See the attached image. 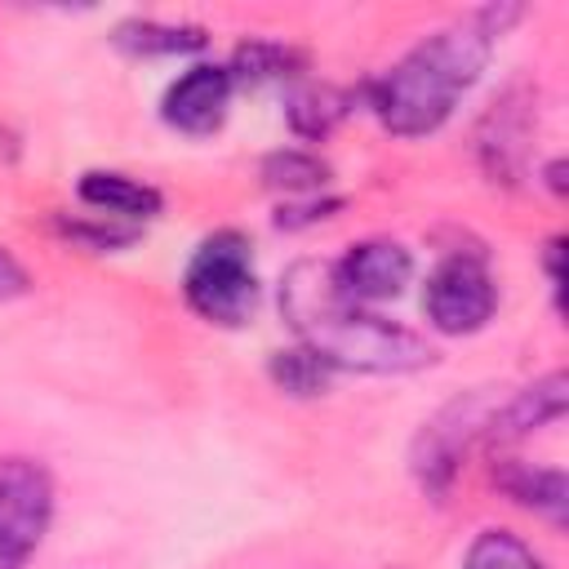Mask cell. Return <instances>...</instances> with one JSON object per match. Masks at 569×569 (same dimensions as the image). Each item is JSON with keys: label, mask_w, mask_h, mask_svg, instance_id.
I'll return each mask as SVG.
<instances>
[{"label": "cell", "mask_w": 569, "mask_h": 569, "mask_svg": "<svg viewBox=\"0 0 569 569\" xmlns=\"http://www.w3.org/2000/svg\"><path fill=\"white\" fill-rule=\"evenodd\" d=\"M520 4H485L458 22L436 27L413 49H405L382 76L365 80V107L391 138H427L445 129L458 102L485 76L493 44L507 36L511 22H520Z\"/></svg>", "instance_id": "1"}, {"label": "cell", "mask_w": 569, "mask_h": 569, "mask_svg": "<svg viewBox=\"0 0 569 569\" xmlns=\"http://www.w3.org/2000/svg\"><path fill=\"white\" fill-rule=\"evenodd\" d=\"M280 316L298 347L320 356L333 373H373V378H400L436 365V347L382 316L378 307H365L347 298L333 284L329 258H298L280 276Z\"/></svg>", "instance_id": "2"}, {"label": "cell", "mask_w": 569, "mask_h": 569, "mask_svg": "<svg viewBox=\"0 0 569 569\" xmlns=\"http://www.w3.org/2000/svg\"><path fill=\"white\" fill-rule=\"evenodd\" d=\"M258 298L262 280L253 262V240L236 227L209 231L182 267V302L191 307V316L213 329H244L258 311Z\"/></svg>", "instance_id": "3"}, {"label": "cell", "mask_w": 569, "mask_h": 569, "mask_svg": "<svg viewBox=\"0 0 569 569\" xmlns=\"http://www.w3.org/2000/svg\"><path fill=\"white\" fill-rule=\"evenodd\" d=\"M53 471L31 453L0 458V569H27L53 525Z\"/></svg>", "instance_id": "4"}, {"label": "cell", "mask_w": 569, "mask_h": 569, "mask_svg": "<svg viewBox=\"0 0 569 569\" xmlns=\"http://www.w3.org/2000/svg\"><path fill=\"white\" fill-rule=\"evenodd\" d=\"M498 311V280L480 249L445 253L422 284V316L445 338L480 333Z\"/></svg>", "instance_id": "5"}, {"label": "cell", "mask_w": 569, "mask_h": 569, "mask_svg": "<svg viewBox=\"0 0 569 569\" xmlns=\"http://www.w3.org/2000/svg\"><path fill=\"white\" fill-rule=\"evenodd\" d=\"M493 396L485 391H467L449 405H440L422 431L413 436V449H409V467L422 485V493H431L436 502L449 498L458 471H462V458L471 453L476 440H485V427H489V413H493Z\"/></svg>", "instance_id": "6"}, {"label": "cell", "mask_w": 569, "mask_h": 569, "mask_svg": "<svg viewBox=\"0 0 569 569\" xmlns=\"http://www.w3.org/2000/svg\"><path fill=\"white\" fill-rule=\"evenodd\" d=\"M329 271L347 298L378 307V302L400 298L405 284L413 280V253L391 236H365L347 244L338 258H329Z\"/></svg>", "instance_id": "7"}, {"label": "cell", "mask_w": 569, "mask_h": 569, "mask_svg": "<svg viewBox=\"0 0 569 569\" xmlns=\"http://www.w3.org/2000/svg\"><path fill=\"white\" fill-rule=\"evenodd\" d=\"M529 138H533V93L511 84L476 124V160L489 182L511 187L525 173L529 160Z\"/></svg>", "instance_id": "8"}, {"label": "cell", "mask_w": 569, "mask_h": 569, "mask_svg": "<svg viewBox=\"0 0 569 569\" xmlns=\"http://www.w3.org/2000/svg\"><path fill=\"white\" fill-rule=\"evenodd\" d=\"M231 98H236V84H231V71L222 62H191L187 71H178L169 80V89L160 98V120L173 133L209 138L222 129Z\"/></svg>", "instance_id": "9"}, {"label": "cell", "mask_w": 569, "mask_h": 569, "mask_svg": "<svg viewBox=\"0 0 569 569\" xmlns=\"http://www.w3.org/2000/svg\"><path fill=\"white\" fill-rule=\"evenodd\" d=\"M565 405H569V382L560 369L533 378L529 387L511 391L507 400L493 405L489 413V427H485V440L489 445H511V440H525L533 436L538 427H551L565 418Z\"/></svg>", "instance_id": "10"}, {"label": "cell", "mask_w": 569, "mask_h": 569, "mask_svg": "<svg viewBox=\"0 0 569 569\" xmlns=\"http://www.w3.org/2000/svg\"><path fill=\"white\" fill-rule=\"evenodd\" d=\"M76 196L89 213L111 218V222H129V227H147L164 213V196L160 187L120 173V169H84L76 178Z\"/></svg>", "instance_id": "11"}, {"label": "cell", "mask_w": 569, "mask_h": 569, "mask_svg": "<svg viewBox=\"0 0 569 569\" xmlns=\"http://www.w3.org/2000/svg\"><path fill=\"white\" fill-rule=\"evenodd\" d=\"M222 67L231 71V84H236V89H258V84H298V80H302V71H307V53H302L298 44L253 36V40H240Z\"/></svg>", "instance_id": "12"}, {"label": "cell", "mask_w": 569, "mask_h": 569, "mask_svg": "<svg viewBox=\"0 0 569 569\" xmlns=\"http://www.w3.org/2000/svg\"><path fill=\"white\" fill-rule=\"evenodd\" d=\"M493 480L511 502L529 507L533 516L551 520L556 529L565 525L569 489H565V471L560 467H533V462H520V458H498L493 462Z\"/></svg>", "instance_id": "13"}, {"label": "cell", "mask_w": 569, "mask_h": 569, "mask_svg": "<svg viewBox=\"0 0 569 569\" xmlns=\"http://www.w3.org/2000/svg\"><path fill=\"white\" fill-rule=\"evenodd\" d=\"M356 98H360V93L338 89V84H329V80H320V84H316V80H298V84H289L284 120H289V129H293L302 142H320V138H329V133L351 116Z\"/></svg>", "instance_id": "14"}, {"label": "cell", "mask_w": 569, "mask_h": 569, "mask_svg": "<svg viewBox=\"0 0 569 569\" xmlns=\"http://www.w3.org/2000/svg\"><path fill=\"white\" fill-rule=\"evenodd\" d=\"M111 44L129 58H187L209 44L200 22H164V18H124L111 31Z\"/></svg>", "instance_id": "15"}, {"label": "cell", "mask_w": 569, "mask_h": 569, "mask_svg": "<svg viewBox=\"0 0 569 569\" xmlns=\"http://www.w3.org/2000/svg\"><path fill=\"white\" fill-rule=\"evenodd\" d=\"M258 178L267 191H280L284 200H302V196H320L329 191L333 182V169L320 151L311 147H280V151H267L262 164H258Z\"/></svg>", "instance_id": "16"}, {"label": "cell", "mask_w": 569, "mask_h": 569, "mask_svg": "<svg viewBox=\"0 0 569 569\" xmlns=\"http://www.w3.org/2000/svg\"><path fill=\"white\" fill-rule=\"evenodd\" d=\"M267 378H271L276 391L307 400V396H325V391H329L333 369H329L320 356H311L307 347L293 342V347H280V351L267 356Z\"/></svg>", "instance_id": "17"}, {"label": "cell", "mask_w": 569, "mask_h": 569, "mask_svg": "<svg viewBox=\"0 0 569 569\" xmlns=\"http://www.w3.org/2000/svg\"><path fill=\"white\" fill-rule=\"evenodd\" d=\"M462 569H547V560H542L520 533L489 525V529H480V533L467 542Z\"/></svg>", "instance_id": "18"}, {"label": "cell", "mask_w": 569, "mask_h": 569, "mask_svg": "<svg viewBox=\"0 0 569 569\" xmlns=\"http://www.w3.org/2000/svg\"><path fill=\"white\" fill-rule=\"evenodd\" d=\"M53 231L67 244L93 249V253H120V249H129V244L142 240V227L111 222V218H98V213H53Z\"/></svg>", "instance_id": "19"}, {"label": "cell", "mask_w": 569, "mask_h": 569, "mask_svg": "<svg viewBox=\"0 0 569 569\" xmlns=\"http://www.w3.org/2000/svg\"><path fill=\"white\" fill-rule=\"evenodd\" d=\"M342 196H333V191H320V196H302V200H284L280 209H276V227L280 231H307V227H320V222H329V218H338L342 213Z\"/></svg>", "instance_id": "20"}, {"label": "cell", "mask_w": 569, "mask_h": 569, "mask_svg": "<svg viewBox=\"0 0 569 569\" xmlns=\"http://www.w3.org/2000/svg\"><path fill=\"white\" fill-rule=\"evenodd\" d=\"M31 289V276H27V267L0 244V302H9V298H18V293H27Z\"/></svg>", "instance_id": "21"}, {"label": "cell", "mask_w": 569, "mask_h": 569, "mask_svg": "<svg viewBox=\"0 0 569 569\" xmlns=\"http://www.w3.org/2000/svg\"><path fill=\"white\" fill-rule=\"evenodd\" d=\"M560 258H565V236H551V240L542 244V276H547V284H551L556 307H560Z\"/></svg>", "instance_id": "22"}, {"label": "cell", "mask_w": 569, "mask_h": 569, "mask_svg": "<svg viewBox=\"0 0 569 569\" xmlns=\"http://www.w3.org/2000/svg\"><path fill=\"white\" fill-rule=\"evenodd\" d=\"M538 178H542V187H547L551 196H565V187H569V182H565V156H551V160L538 169Z\"/></svg>", "instance_id": "23"}]
</instances>
